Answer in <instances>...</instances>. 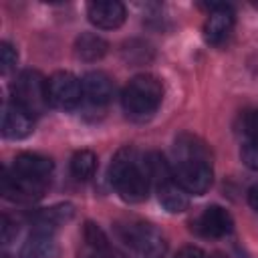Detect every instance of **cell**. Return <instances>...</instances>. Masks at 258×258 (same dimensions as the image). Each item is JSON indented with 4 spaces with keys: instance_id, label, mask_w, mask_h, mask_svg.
Masks as SVG:
<instances>
[{
    "instance_id": "cell-1",
    "label": "cell",
    "mask_w": 258,
    "mask_h": 258,
    "mask_svg": "<svg viewBox=\"0 0 258 258\" xmlns=\"http://www.w3.org/2000/svg\"><path fill=\"white\" fill-rule=\"evenodd\" d=\"M175 165L173 177L187 191L202 196L210 189L214 171H212V153L206 143L189 133H181L173 145Z\"/></svg>"
},
{
    "instance_id": "cell-2",
    "label": "cell",
    "mask_w": 258,
    "mask_h": 258,
    "mask_svg": "<svg viewBox=\"0 0 258 258\" xmlns=\"http://www.w3.org/2000/svg\"><path fill=\"white\" fill-rule=\"evenodd\" d=\"M109 181L121 200L129 204L143 202L151 187L145 157L131 145L121 147L109 165Z\"/></svg>"
},
{
    "instance_id": "cell-3",
    "label": "cell",
    "mask_w": 258,
    "mask_h": 258,
    "mask_svg": "<svg viewBox=\"0 0 258 258\" xmlns=\"http://www.w3.org/2000/svg\"><path fill=\"white\" fill-rule=\"evenodd\" d=\"M161 99H163V85L153 75L133 77L121 95V103H123L125 113L137 121L149 119L159 109Z\"/></svg>"
},
{
    "instance_id": "cell-4",
    "label": "cell",
    "mask_w": 258,
    "mask_h": 258,
    "mask_svg": "<svg viewBox=\"0 0 258 258\" xmlns=\"http://www.w3.org/2000/svg\"><path fill=\"white\" fill-rule=\"evenodd\" d=\"M10 91H12V101L16 105H20L22 109H26L32 117L44 113L46 107L50 105L48 91H46V79L38 71L26 69V71L18 73Z\"/></svg>"
},
{
    "instance_id": "cell-5",
    "label": "cell",
    "mask_w": 258,
    "mask_h": 258,
    "mask_svg": "<svg viewBox=\"0 0 258 258\" xmlns=\"http://www.w3.org/2000/svg\"><path fill=\"white\" fill-rule=\"evenodd\" d=\"M121 238L139 258H163L167 252L163 234L147 222H131L123 226Z\"/></svg>"
},
{
    "instance_id": "cell-6",
    "label": "cell",
    "mask_w": 258,
    "mask_h": 258,
    "mask_svg": "<svg viewBox=\"0 0 258 258\" xmlns=\"http://www.w3.org/2000/svg\"><path fill=\"white\" fill-rule=\"evenodd\" d=\"M46 91H48V103L50 107L69 111L75 109L83 97V85L81 81L69 73V71H56L46 79Z\"/></svg>"
},
{
    "instance_id": "cell-7",
    "label": "cell",
    "mask_w": 258,
    "mask_h": 258,
    "mask_svg": "<svg viewBox=\"0 0 258 258\" xmlns=\"http://www.w3.org/2000/svg\"><path fill=\"white\" fill-rule=\"evenodd\" d=\"M10 171L18 179H22L34 187L46 189L50 173H52V161L38 153H20V155H16Z\"/></svg>"
},
{
    "instance_id": "cell-8",
    "label": "cell",
    "mask_w": 258,
    "mask_h": 258,
    "mask_svg": "<svg viewBox=\"0 0 258 258\" xmlns=\"http://www.w3.org/2000/svg\"><path fill=\"white\" fill-rule=\"evenodd\" d=\"M87 16H89L91 24H95L97 28L113 30L125 22L127 10L117 0H97V2L87 4Z\"/></svg>"
},
{
    "instance_id": "cell-9",
    "label": "cell",
    "mask_w": 258,
    "mask_h": 258,
    "mask_svg": "<svg viewBox=\"0 0 258 258\" xmlns=\"http://www.w3.org/2000/svg\"><path fill=\"white\" fill-rule=\"evenodd\" d=\"M234 10L228 4H212L208 20L204 24V38L210 44H222L234 28Z\"/></svg>"
},
{
    "instance_id": "cell-10",
    "label": "cell",
    "mask_w": 258,
    "mask_h": 258,
    "mask_svg": "<svg viewBox=\"0 0 258 258\" xmlns=\"http://www.w3.org/2000/svg\"><path fill=\"white\" fill-rule=\"evenodd\" d=\"M34 117L16 105L14 101L4 103L2 107V135L6 139H24L32 133Z\"/></svg>"
},
{
    "instance_id": "cell-11",
    "label": "cell",
    "mask_w": 258,
    "mask_h": 258,
    "mask_svg": "<svg viewBox=\"0 0 258 258\" xmlns=\"http://www.w3.org/2000/svg\"><path fill=\"white\" fill-rule=\"evenodd\" d=\"M196 230L206 238H222L234 230V220L228 210L220 206H208L196 220Z\"/></svg>"
},
{
    "instance_id": "cell-12",
    "label": "cell",
    "mask_w": 258,
    "mask_h": 258,
    "mask_svg": "<svg viewBox=\"0 0 258 258\" xmlns=\"http://www.w3.org/2000/svg\"><path fill=\"white\" fill-rule=\"evenodd\" d=\"M81 85H83V97L95 107H103L113 99L115 85H113L111 77L101 73V71L87 73L81 79Z\"/></svg>"
},
{
    "instance_id": "cell-13",
    "label": "cell",
    "mask_w": 258,
    "mask_h": 258,
    "mask_svg": "<svg viewBox=\"0 0 258 258\" xmlns=\"http://www.w3.org/2000/svg\"><path fill=\"white\" fill-rule=\"evenodd\" d=\"M157 189V200L159 204L169 212V214H179L189 206V194L177 183L173 175L161 179L155 183Z\"/></svg>"
},
{
    "instance_id": "cell-14",
    "label": "cell",
    "mask_w": 258,
    "mask_h": 258,
    "mask_svg": "<svg viewBox=\"0 0 258 258\" xmlns=\"http://www.w3.org/2000/svg\"><path fill=\"white\" fill-rule=\"evenodd\" d=\"M20 258H60V246L54 234L32 230L28 240L22 244Z\"/></svg>"
},
{
    "instance_id": "cell-15",
    "label": "cell",
    "mask_w": 258,
    "mask_h": 258,
    "mask_svg": "<svg viewBox=\"0 0 258 258\" xmlns=\"http://www.w3.org/2000/svg\"><path fill=\"white\" fill-rule=\"evenodd\" d=\"M75 216V208L71 204H56L50 208H44L32 216V226L38 232H50L54 234L56 228L67 224Z\"/></svg>"
},
{
    "instance_id": "cell-16",
    "label": "cell",
    "mask_w": 258,
    "mask_h": 258,
    "mask_svg": "<svg viewBox=\"0 0 258 258\" xmlns=\"http://www.w3.org/2000/svg\"><path fill=\"white\" fill-rule=\"evenodd\" d=\"M107 48H109V42L95 32H83L75 40V54L85 62H95L103 58L107 54Z\"/></svg>"
},
{
    "instance_id": "cell-17",
    "label": "cell",
    "mask_w": 258,
    "mask_h": 258,
    "mask_svg": "<svg viewBox=\"0 0 258 258\" xmlns=\"http://www.w3.org/2000/svg\"><path fill=\"white\" fill-rule=\"evenodd\" d=\"M97 171V155L91 149H81L71 157V173L79 179H91Z\"/></svg>"
},
{
    "instance_id": "cell-18",
    "label": "cell",
    "mask_w": 258,
    "mask_h": 258,
    "mask_svg": "<svg viewBox=\"0 0 258 258\" xmlns=\"http://www.w3.org/2000/svg\"><path fill=\"white\" fill-rule=\"evenodd\" d=\"M85 242L95 250V254H113L105 232L97 224H93V222L85 224Z\"/></svg>"
},
{
    "instance_id": "cell-19",
    "label": "cell",
    "mask_w": 258,
    "mask_h": 258,
    "mask_svg": "<svg viewBox=\"0 0 258 258\" xmlns=\"http://www.w3.org/2000/svg\"><path fill=\"white\" fill-rule=\"evenodd\" d=\"M18 62V52L10 42H0V73L8 75Z\"/></svg>"
},
{
    "instance_id": "cell-20",
    "label": "cell",
    "mask_w": 258,
    "mask_h": 258,
    "mask_svg": "<svg viewBox=\"0 0 258 258\" xmlns=\"http://www.w3.org/2000/svg\"><path fill=\"white\" fill-rule=\"evenodd\" d=\"M242 133L248 137V141H258V109L244 113V117H242Z\"/></svg>"
},
{
    "instance_id": "cell-21",
    "label": "cell",
    "mask_w": 258,
    "mask_h": 258,
    "mask_svg": "<svg viewBox=\"0 0 258 258\" xmlns=\"http://www.w3.org/2000/svg\"><path fill=\"white\" fill-rule=\"evenodd\" d=\"M240 157H242V161H244L246 167L258 171V141H246L242 145Z\"/></svg>"
},
{
    "instance_id": "cell-22",
    "label": "cell",
    "mask_w": 258,
    "mask_h": 258,
    "mask_svg": "<svg viewBox=\"0 0 258 258\" xmlns=\"http://www.w3.org/2000/svg\"><path fill=\"white\" fill-rule=\"evenodd\" d=\"M18 234V222L12 220L8 214L2 216V242L4 244H10Z\"/></svg>"
},
{
    "instance_id": "cell-23",
    "label": "cell",
    "mask_w": 258,
    "mask_h": 258,
    "mask_svg": "<svg viewBox=\"0 0 258 258\" xmlns=\"http://www.w3.org/2000/svg\"><path fill=\"white\" fill-rule=\"evenodd\" d=\"M173 258H206V254H204L202 248H198V246H183L181 250L175 252Z\"/></svg>"
},
{
    "instance_id": "cell-24",
    "label": "cell",
    "mask_w": 258,
    "mask_h": 258,
    "mask_svg": "<svg viewBox=\"0 0 258 258\" xmlns=\"http://www.w3.org/2000/svg\"><path fill=\"white\" fill-rule=\"evenodd\" d=\"M248 204L258 212V183L248 189Z\"/></svg>"
},
{
    "instance_id": "cell-25",
    "label": "cell",
    "mask_w": 258,
    "mask_h": 258,
    "mask_svg": "<svg viewBox=\"0 0 258 258\" xmlns=\"http://www.w3.org/2000/svg\"><path fill=\"white\" fill-rule=\"evenodd\" d=\"M91 258H115V254H93Z\"/></svg>"
},
{
    "instance_id": "cell-26",
    "label": "cell",
    "mask_w": 258,
    "mask_h": 258,
    "mask_svg": "<svg viewBox=\"0 0 258 258\" xmlns=\"http://www.w3.org/2000/svg\"><path fill=\"white\" fill-rule=\"evenodd\" d=\"M210 258H228V256H224V254H220V252H216V254H212Z\"/></svg>"
},
{
    "instance_id": "cell-27",
    "label": "cell",
    "mask_w": 258,
    "mask_h": 258,
    "mask_svg": "<svg viewBox=\"0 0 258 258\" xmlns=\"http://www.w3.org/2000/svg\"><path fill=\"white\" fill-rule=\"evenodd\" d=\"M2 258H10V256H8V254H4V256H2Z\"/></svg>"
}]
</instances>
